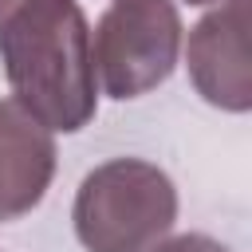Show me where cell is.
Here are the masks:
<instances>
[{"label": "cell", "instance_id": "obj_8", "mask_svg": "<svg viewBox=\"0 0 252 252\" xmlns=\"http://www.w3.org/2000/svg\"><path fill=\"white\" fill-rule=\"evenodd\" d=\"M189 4H224V0H189Z\"/></svg>", "mask_w": 252, "mask_h": 252}, {"label": "cell", "instance_id": "obj_5", "mask_svg": "<svg viewBox=\"0 0 252 252\" xmlns=\"http://www.w3.org/2000/svg\"><path fill=\"white\" fill-rule=\"evenodd\" d=\"M55 138L16 98H0V224L28 217L51 189Z\"/></svg>", "mask_w": 252, "mask_h": 252}, {"label": "cell", "instance_id": "obj_6", "mask_svg": "<svg viewBox=\"0 0 252 252\" xmlns=\"http://www.w3.org/2000/svg\"><path fill=\"white\" fill-rule=\"evenodd\" d=\"M150 252H228V248L205 232H181V236H161Z\"/></svg>", "mask_w": 252, "mask_h": 252}, {"label": "cell", "instance_id": "obj_2", "mask_svg": "<svg viewBox=\"0 0 252 252\" xmlns=\"http://www.w3.org/2000/svg\"><path fill=\"white\" fill-rule=\"evenodd\" d=\"M71 220L87 252H150L177 220V189L154 161L110 158L83 177Z\"/></svg>", "mask_w": 252, "mask_h": 252}, {"label": "cell", "instance_id": "obj_4", "mask_svg": "<svg viewBox=\"0 0 252 252\" xmlns=\"http://www.w3.org/2000/svg\"><path fill=\"white\" fill-rule=\"evenodd\" d=\"M185 67L193 91L228 114L252 110V59H248V0H224L189 32Z\"/></svg>", "mask_w": 252, "mask_h": 252}, {"label": "cell", "instance_id": "obj_7", "mask_svg": "<svg viewBox=\"0 0 252 252\" xmlns=\"http://www.w3.org/2000/svg\"><path fill=\"white\" fill-rule=\"evenodd\" d=\"M20 4H24V0H0V20H4V16H8V12H16V8H20Z\"/></svg>", "mask_w": 252, "mask_h": 252}, {"label": "cell", "instance_id": "obj_1", "mask_svg": "<svg viewBox=\"0 0 252 252\" xmlns=\"http://www.w3.org/2000/svg\"><path fill=\"white\" fill-rule=\"evenodd\" d=\"M12 98L51 134H79L98 110L91 24L79 0H24L0 20Z\"/></svg>", "mask_w": 252, "mask_h": 252}, {"label": "cell", "instance_id": "obj_3", "mask_svg": "<svg viewBox=\"0 0 252 252\" xmlns=\"http://www.w3.org/2000/svg\"><path fill=\"white\" fill-rule=\"evenodd\" d=\"M177 55L181 16L173 0H114L91 32L94 79L118 102L161 87Z\"/></svg>", "mask_w": 252, "mask_h": 252}]
</instances>
